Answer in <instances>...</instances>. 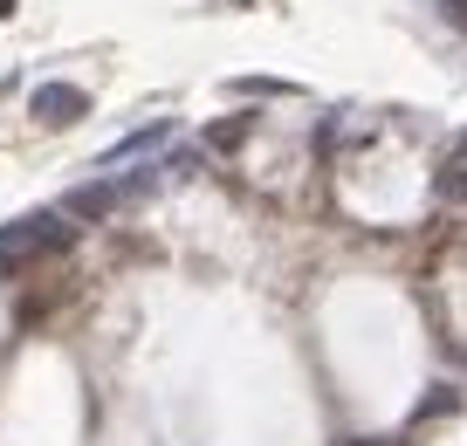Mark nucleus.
I'll use <instances>...</instances> for the list:
<instances>
[{"label":"nucleus","mask_w":467,"mask_h":446,"mask_svg":"<svg viewBox=\"0 0 467 446\" xmlns=\"http://www.w3.org/2000/svg\"><path fill=\"white\" fill-rule=\"evenodd\" d=\"M453 405H461V391H447V385H440V391H433V399H426V405H420V419H447V412H453Z\"/></svg>","instance_id":"obj_4"},{"label":"nucleus","mask_w":467,"mask_h":446,"mask_svg":"<svg viewBox=\"0 0 467 446\" xmlns=\"http://www.w3.org/2000/svg\"><path fill=\"white\" fill-rule=\"evenodd\" d=\"M467 192V172H461V159H447L440 165V200H461Z\"/></svg>","instance_id":"obj_3"},{"label":"nucleus","mask_w":467,"mask_h":446,"mask_svg":"<svg viewBox=\"0 0 467 446\" xmlns=\"http://www.w3.org/2000/svg\"><path fill=\"white\" fill-rule=\"evenodd\" d=\"M28 110H35V124L69 130V124H83V117H89V89H76V83H42V89L28 97Z\"/></svg>","instance_id":"obj_1"},{"label":"nucleus","mask_w":467,"mask_h":446,"mask_svg":"<svg viewBox=\"0 0 467 446\" xmlns=\"http://www.w3.org/2000/svg\"><path fill=\"white\" fill-rule=\"evenodd\" d=\"M447 15H453V21H461V28H467V0H447Z\"/></svg>","instance_id":"obj_5"},{"label":"nucleus","mask_w":467,"mask_h":446,"mask_svg":"<svg viewBox=\"0 0 467 446\" xmlns=\"http://www.w3.org/2000/svg\"><path fill=\"white\" fill-rule=\"evenodd\" d=\"M248 130H254V117H248V110L220 117V124L206 130V151H241V144H248Z\"/></svg>","instance_id":"obj_2"},{"label":"nucleus","mask_w":467,"mask_h":446,"mask_svg":"<svg viewBox=\"0 0 467 446\" xmlns=\"http://www.w3.org/2000/svg\"><path fill=\"white\" fill-rule=\"evenodd\" d=\"M7 15H15V0H0V21H7Z\"/></svg>","instance_id":"obj_6"},{"label":"nucleus","mask_w":467,"mask_h":446,"mask_svg":"<svg viewBox=\"0 0 467 446\" xmlns=\"http://www.w3.org/2000/svg\"><path fill=\"white\" fill-rule=\"evenodd\" d=\"M379 446H399V440H379Z\"/></svg>","instance_id":"obj_7"}]
</instances>
